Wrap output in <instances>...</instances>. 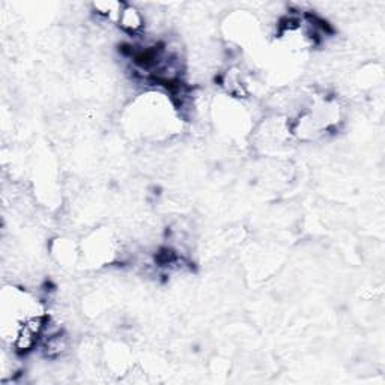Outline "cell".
Wrapping results in <instances>:
<instances>
[{"label":"cell","mask_w":385,"mask_h":385,"mask_svg":"<svg viewBox=\"0 0 385 385\" xmlns=\"http://www.w3.org/2000/svg\"><path fill=\"white\" fill-rule=\"evenodd\" d=\"M117 24L124 32L130 35H139L144 28V17L135 5L124 4L121 14L117 17Z\"/></svg>","instance_id":"cell-1"}]
</instances>
